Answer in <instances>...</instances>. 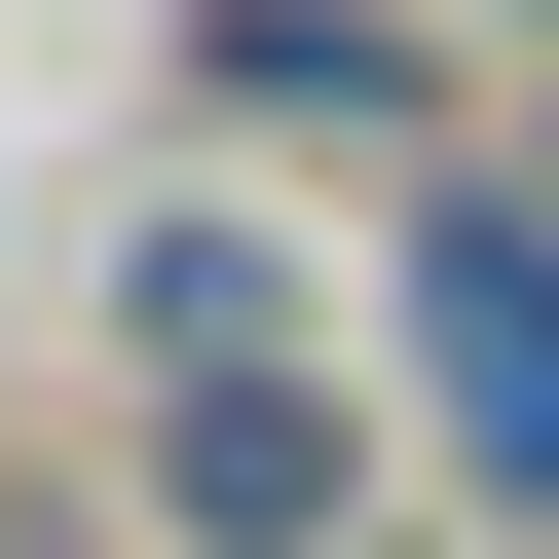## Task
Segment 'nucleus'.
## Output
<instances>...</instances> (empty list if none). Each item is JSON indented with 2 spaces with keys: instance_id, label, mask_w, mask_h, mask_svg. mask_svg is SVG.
Returning <instances> with one entry per match:
<instances>
[{
  "instance_id": "39448f33",
  "label": "nucleus",
  "mask_w": 559,
  "mask_h": 559,
  "mask_svg": "<svg viewBox=\"0 0 559 559\" xmlns=\"http://www.w3.org/2000/svg\"><path fill=\"white\" fill-rule=\"evenodd\" d=\"M485 187H522V224H559V75H522V112H485Z\"/></svg>"
},
{
  "instance_id": "423d86ee",
  "label": "nucleus",
  "mask_w": 559,
  "mask_h": 559,
  "mask_svg": "<svg viewBox=\"0 0 559 559\" xmlns=\"http://www.w3.org/2000/svg\"><path fill=\"white\" fill-rule=\"evenodd\" d=\"M336 559H485V522H336Z\"/></svg>"
},
{
  "instance_id": "0eeeda50",
  "label": "nucleus",
  "mask_w": 559,
  "mask_h": 559,
  "mask_svg": "<svg viewBox=\"0 0 559 559\" xmlns=\"http://www.w3.org/2000/svg\"><path fill=\"white\" fill-rule=\"evenodd\" d=\"M448 38H559V0H448Z\"/></svg>"
},
{
  "instance_id": "f03ea898",
  "label": "nucleus",
  "mask_w": 559,
  "mask_h": 559,
  "mask_svg": "<svg viewBox=\"0 0 559 559\" xmlns=\"http://www.w3.org/2000/svg\"><path fill=\"white\" fill-rule=\"evenodd\" d=\"M373 448H411V411H373L336 336H224V373H150V448H112V485H150V559H336V522H373Z\"/></svg>"
},
{
  "instance_id": "f257e3e1",
  "label": "nucleus",
  "mask_w": 559,
  "mask_h": 559,
  "mask_svg": "<svg viewBox=\"0 0 559 559\" xmlns=\"http://www.w3.org/2000/svg\"><path fill=\"white\" fill-rule=\"evenodd\" d=\"M373 411H411V485L448 522H559V224L448 150V187H373Z\"/></svg>"
},
{
  "instance_id": "7ed1b4c3",
  "label": "nucleus",
  "mask_w": 559,
  "mask_h": 559,
  "mask_svg": "<svg viewBox=\"0 0 559 559\" xmlns=\"http://www.w3.org/2000/svg\"><path fill=\"white\" fill-rule=\"evenodd\" d=\"M187 112L224 150H336V187H448L485 150V38L448 0H187Z\"/></svg>"
},
{
  "instance_id": "20e7f679",
  "label": "nucleus",
  "mask_w": 559,
  "mask_h": 559,
  "mask_svg": "<svg viewBox=\"0 0 559 559\" xmlns=\"http://www.w3.org/2000/svg\"><path fill=\"white\" fill-rule=\"evenodd\" d=\"M224 336H299V224L261 187H150L112 224V373H224Z\"/></svg>"
}]
</instances>
